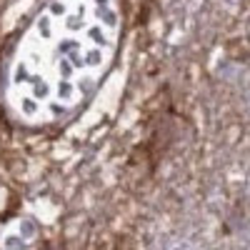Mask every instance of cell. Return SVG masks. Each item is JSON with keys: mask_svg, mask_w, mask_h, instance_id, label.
I'll return each mask as SVG.
<instances>
[{"mask_svg": "<svg viewBox=\"0 0 250 250\" xmlns=\"http://www.w3.org/2000/svg\"><path fill=\"white\" fill-rule=\"evenodd\" d=\"M43 250H65V248H62V245H55V243H48Z\"/></svg>", "mask_w": 250, "mask_h": 250, "instance_id": "obj_2", "label": "cell"}, {"mask_svg": "<svg viewBox=\"0 0 250 250\" xmlns=\"http://www.w3.org/2000/svg\"><path fill=\"white\" fill-rule=\"evenodd\" d=\"M118 35L113 0H50L18 43L8 78L13 113L33 125L73 115L113 65Z\"/></svg>", "mask_w": 250, "mask_h": 250, "instance_id": "obj_1", "label": "cell"}]
</instances>
